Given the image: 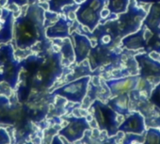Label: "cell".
<instances>
[{"label":"cell","instance_id":"22","mask_svg":"<svg viewBox=\"0 0 160 144\" xmlns=\"http://www.w3.org/2000/svg\"><path fill=\"white\" fill-rule=\"evenodd\" d=\"M142 144H160V130L154 127L149 128Z\"/></svg>","mask_w":160,"mask_h":144},{"label":"cell","instance_id":"8","mask_svg":"<svg viewBox=\"0 0 160 144\" xmlns=\"http://www.w3.org/2000/svg\"><path fill=\"white\" fill-rule=\"evenodd\" d=\"M138 68L139 77L150 80V79H160V62L152 58L148 53L136 54L134 57Z\"/></svg>","mask_w":160,"mask_h":144},{"label":"cell","instance_id":"24","mask_svg":"<svg viewBox=\"0 0 160 144\" xmlns=\"http://www.w3.org/2000/svg\"><path fill=\"white\" fill-rule=\"evenodd\" d=\"M58 18V14L56 12H52L50 11L44 12V28L46 29L48 27L52 26Z\"/></svg>","mask_w":160,"mask_h":144},{"label":"cell","instance_id":"33","mask_svg":"<svg viewBox=\"0 0 160 144\" xmlns=\"http://www.w3.org/2000/svg\"><path fill=\"white\" fill-rule=\"evenodd\" d=\"M1 15H2V9L0 8V17H1Z\"/></svg>","mask_w":160,"mask_h":144},{"label":"cell","instance_id":"5","mask_svg":"<svg viewBox=\"0 0 160 144\" xmlns=\"http://www.w3.org/2000/svg\"><path fill=\"white\" fill-rule=\"evenodd\" d=\"M90 112L94 116L97 122L98 128L102 131H107L108 137H113L118 133V114L107 104L101 100L95 99L90 106Z\"/></svg>","mask_w":160,"mask_h":144},{"label":"cell","instance_id":"18","mask_svg":"<svg viewBox=\"0 0 160 144\" xmlns=\"http://www.w3.org/2000/svg\"><path fill=\"white\" fill-rule=\"evenodd\" d=\"M54 41L55 44H58L60 48V54L62 56V60L67 61V65L71 64L74 61V51L72 45V42L70 41V38L62 39V41H59V39H55Z\"/></svg>","mask_w":160,"mask_h":144},{"label":"cell","instance_id":"26","mask_svg":"<svg viewBox=\"0 0 160 144\" xmlns=\"http://www.w3.org/2000/svg\"><path fill=\"white\" fill-rule=\"evenodd\" d=\"M28 0H8V2H7V5H12V4H14L18 7H24L26 5H28Z\"/></svg>","mask_w":160,"mask_h":144},{"label":"cell","instance_id":"7","mask_svg":"<svg viewBox=\"0 0 160 144\" xmlns=\"http://www.w3.org/2000/svg\"><path fill=\"white\" fill-rule=\"evenodd\" d=\"M90 81L91 77L89 76L72 80L71 82L55 90L50 94V96H59L65 98L70 102L81 104L83 99L87 95Z\"/></svg>","mask_w":160,"mask_h":144},{"label":"cell","instance_id":"28","mask_svg":"<svg viewBox=\"0 0 160 144\" xmlns=\"http://www.w3.org/2000/svg\"><path fill=\"white\" fill-rule=\"evenodd\" d=\"M109 13H110V12L108 11V9H103L102 10V12H101V18L102 19H105V18H107L108 15H109Z\"/></svg>","mask_w":160,"mask_h":144},{"label":"cell","instance_id":"21","mask_svg":"<svg viewBox=\"0 0 160 144\" xmlns=\"http://www.w3.org/2000/svg\"><path fill=\"white\" fill-rule=\"evenodd\" d=\"M48 10L52 12L58 14L62 13L63 7L67 5H72L74 3V0H48Z\"/></svg>","mask_w":160,"mask_h":144},{"label":"cell","instance_id":"16","mask_svg":"<svg viewBox=\"0 0 160 144\" xmlns=\"http://www.w3.org/2000/svg\"><path fill=\"white\" fill-rule=\"evenodd\" d=\"M142 25H144L152 33L160 32V3L152 4Z\"/></svg>","mask_w":160,"mask_h":144},{"label":"cell","instance_id":"14","mask_svg":"<svg viewBox=\"0 0 160 144\" xmlns=\"http://www.w3.org/2000/svg\"><path fill=\"white\" fill-rule=\"evenodd\" d=\"M1 17L3 19V23L0 27V45L10 42L13 38V12L3 8Z\"/></svg>","mask_w":160,"mask_h":144},{"label":"cell","instance_id":"12","mask_svg":"<svg viewBox=\"0 0 160 144\" xmlns=\"http://www.w3.org/2000/svg\"><path fill=\"white\" fill-rule=\"evenodd\" d=\"M118 131L127 134L142 135L146 131L145 120L140 112H132L118 126Z\"/></svg>","mask_w":160,"mask_h":144},{"label":"cell","instance_id":"19","mask_svg":"<svg viewBox=\"0 0 160 144\" xmlns=\"http://www.w3.org/2000/svg\"><path fill=\"white\" fill-rule=\"evenodd\" d=\"M130 0H107L108 9L112 14H122L126 12Z\"/></svg>","mask_w":160,"mask_h":144},{"label":"cell","instance_id":"17","mask_svg":"<svg viewBox=\"0 0 160 144\" xmlns=\"http://www.w3.org/2000/svg\"><path fill=\"white\" fill-rule=\"evenodd\" d=\"M129 104H130L129 92L113 96V98L109 99L108 102V106L110 107L117 114L123 115V116L130 114Z\"/></svg>","mask_w":160,"mask_h":144},{"label":"cell","instance_id":"1","mask_svg":"<svg viewBox=\"0 0 160 144\" xmlns=\"http://www.w3.org/2000/svg\"><path fill=\"white\" fill-rule=\"evenodd\" d=\"M44 12L45 10L35 2L22 10L21 15L13 23V38L17 48L27 50L39 42H44Z\"/></svg>","mask_w":160,"mask_h":144},{"label":"cell","instance_id":"3","mask_svg":"<svg viewBox=\"0 0 160 144\" xmlns=\"http://www.w3.org/2000/svg\"><path fill=\"white\" fill-rule=\"evenodd\" d=\"M88 57L92 71L105 67L103 72H108L109 70H114L120 67L122 55L114 49L100 44H95L92 47Z\"/></svg>","mask_w":160,"mask_h":144},{"label":"cell","instance_id":"34","mask_svg":"<svg viewBox=\"0 0 160 144\" xmlns=\"http://www.w3.org/2000/svg\"><path fill=\"white\" fill-rule=\"evenodd\" d=\"M37 1H39V0H37Z\"/></svg>","mask_w":160,"mask_h":144},{"label":"cell","instance_id":"13","mask_svg":"<svg viewBox=\"0 0 160 144\" xmlns=\"http://www.w3.org/2000/svg\"><path fill=\"white\" fill-rule=\"evenodd\" d=\"M72 22L64 15L58 16V20L45 29V36L47 39H65L70 38V28Z\"/></svg>","mask_w":160,"mask_h":144},{"label":"cell","instance_id":"32","mask_svg":"<svg viewBox=\"0 0 160 144\" xmlns=\"http://www.w3.org/2000/svg\"><path fill=\"white\" fill-rule=\"evenodd\" d=\"M3 81V77H2V74L0 73V82H2Z\"/></svg>","mask_w":160,"mask_h":144},{"label":"cell","instance_id":"20","mask_svg":"<svg viewBox=\"0 0 160 144\" xmlns=\"http://www.w3.org/2000/svg\"><path fill=\"white\" fill-rule=\"evenodd\" d=\"M10 108L9 99L4 95H0V122H9V118H12V110Z\"/></svg>","mask_w":160,"mask_h":144},{"label":"cell","instance_id":"10","mask_svg":"<svg viewBox=\"0 0 160 144\" xmlns=\"http://www.w3.org/2000/svg\"><path fill=\"white\" fill-rule=\"evenodd\" d=\"M138 80L139 76H131L122 78L106 80L105 83L110 92V95L117 96L122 93H128L136 90Z\"/></svg>","mask_w":160,"mask_h":144},{"label":"cell","instance_id":"9","mask_svg":"<svg viewBox=\"0 0 160 144\" xmlns=\"http://www.w3.org/2000/svg\"><path fill=\"white\" fill-rule=\"evenodd\" d=\"M90 128V124L85 117H70L68 124L59 131V136L72 143L81 139L85 135V131Z\"/></svg>","mask_w":160,"mask_h":144},{"label":"cell","instance_id":"27","mask_svg":"<svg viewBox=\"0 0 160 144\" xmlns=\"http://www.w3.org/2000/svg\"><path fill=\"white\" fill-rule=\"evenodd\" d=\"M137 4H153V3H160V0H136Z\"/></svg>","mask_w":160,"mask_h":144},{"label":"cell","instance_id":"6","mask_svg":"<svg viewBox=\"0 0 160 144\" xmlns=\"http://www.w3.org/2000/svg\"><path fill=\"white\" fill-rule=\"evenodd\" d=\"M106 5L107 0H85L75 11L77 22L92 32L102 19L101 12Z\"/></svg>","mask_w":160,"mask_h":144},{"label":"cell","instance_id":"11","mask_svg":"<svg viewBox=\"0 0 160 144\" xmlns=\"http://www.w3.org/2000/svg\"><path fill=\"white\" fill-rule=\"evenodd\" d=\"M71 33L74 43V61L76 64H79L88 58L89 53L92 47V42L86 35L80 34L76 30H73Z\"/></svg>","mask_w":160,"mask_h":144},{"label":"cell","instance_id":"31","mask_svg":"<svg viewBox=\"0 0 160 144\" xmlns=\"http://www.w3.org/2000/svg\"><path fill=\"white\" fill-rule=\"evenodd\" d=\"M84 1H85V0H74V3H76V4H81Z\"/></svg>","mask_w":160,"mask_h":144},{"label":"cell","instance_id":"23","mask_svg":"<svg viewBox=\"0 0 160 144\" xmlns=\"http://www.w3.org/2000/svg\"><path fill=\"white\" fill-rule=\"evenodd\" d=\"M149 100L152 105H153L160 111V82L155 85V87L151 91L149 95Z\"/></svg>","mask_w":160,"mask_h":144},{"label":"cell","instance_id":"30","mask_svg":"<svg viewBox=\"0 0 160 144\" xmlns=\"http://www.w3.org/2000/svg\"><path fill=\"white\" fill-rule=\"evenodd\" d=\"M8 2V0H0V8H4Z\"/></svg>","mask_w":160,"mask_h":144},{"label":"cell","instance_id":"2","mask_svg":"<svg viewBox=\"0 0 160 144\" xmlns=\"http://www.w3.org/2000/svg\"><path fill=\"white\" fill-rule=\"evenodd\" d=\"M21 67L22 63L16 59L12 45L11 43L0 45V73L2 74L3 81L12 89L16 88Z\"/></svg>","mask_w":160,"mask_h":144},{"label":"cell","instance_id":"4","mask_svg":"<svg viewBox=\"0 0 160 144\" xmlns=\"http://www.w3.org/2000/svg\"><path fill=\"white\" fill-rule=\"evenodd\" d=\"M146 15L147 12L144 11V9L138 7L136 0H130L126 12L119 14L116 19L121 39L137 32L141 27Z\"/></svg>","mask_w":160,"mask_h":144},{"label":"cell","instance_id":"15","mask_svg":"<svg viewBox=\"0 0 160 144\" xmlns=\"http://www.w3.org/2000/svg\"><path fill=\"white\" fill-rule=\"evenodd\" d=\"M146 27L144 25L135 33L129 34L121 40V44L123 48L127 50L137 51L139 49H144L146 46V40L144 36Z\"/></svg>","mask_w":160,"mask_h":144},{"label":"cell","instance_id":"25","mask_svg":"<svg viewBox=\"0 0 160 144\" xmlns=\"http://www.w3.org/2000/svg\"><path fill=\"white\" fill-rule=\"evenodd\" d=\"M11 139L8 132L4 128H0V144H10Z\"/></svg>","mask_w":160,"mask_h":144},{"label":"cell","instance_id":"29","mask_svg":"<svg viewBox=\"0 0 160 144\" xmlns=\"http://www.w3.org/2000/svg\"><path fill=\"white\" fill-rule=\"evenodd\" d=\"M53 138H54V139L52 140V143H51V144H63L62 141L60 140L59 137H53Z\"/></svg>","mask_w":160,"mask_h":144}]
</instances>
